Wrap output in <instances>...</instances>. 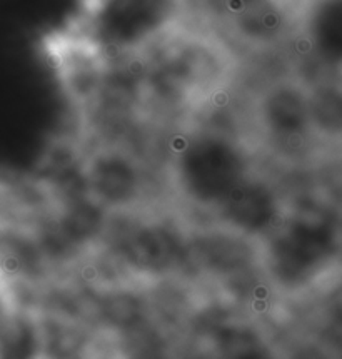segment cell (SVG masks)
<instances>
[{
	"instance_id": "cell-1",
	"label": "cell",
	"mask_w": 342,
	"mask_h": 359,
	"mask_svg": "<svg viewBox=\"0 0 342 359\" xmlns=\"http://www.w3.org/2000/svg\"><path fill=\"white\" fill-rule=\"evenodd\" d=\"M189 0H84L70 42L99 59L157 49L186 24Z\"/></svg>"
}]
</instances>
